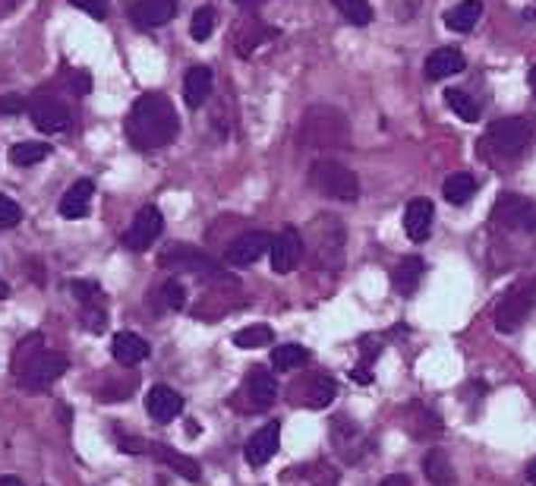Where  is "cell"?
I'll list each match as a JSON object with an SVG mask.
<instances>
[{
    "mask_svg": "<svg viewBox=\"0 0 536 486\" xmlns=\"http://www.w3.org/2000/svg\"><path fill=\"white\" fill-rule=\"evenodd\" d=\"M212 86H215L212 70L208 67H189L187 79H183V101H187L189 107H202L208 95H212Z\"/></svg>",
    "mask_w": 536,
    "mask_h": 486,
    "instance_id": "22",
    "label": "cell"
},
{
    "mask_svg": "<svg viewBox=\"0 0 536 486\" xmlns=\"http://www.w3.org/2000/svg\"><path fill=\"white\" fill-rule=\"evenodd\" d=\"M274 341V332L268 329V325H246V329H240L237 335H234V344L244 350H256V348H265V344Z\"/></svg>",
    "mask_w": 536,
    "mask_h": 486,
    "instance_id": "31",
    "label": "cell"
},
{
    "mask_svg": "<svg viewBox=\"0 0 536 486\" xmlns=\"http://www.w3.org/2000/svg\"><path fill=\"white\" fill-rule=\"evenodd\" d=\"M212 32H215V10L212 6H199L193 13V23H189V35L196 42H206V38H212Z\"/></svg>",
    "mask_w": 536,
    "mask_h": 486,
    "instance_id": "34",
    "label": "cell"
},
{
    "mask_svg": "<svg viewBox=\"0 0 536 486\" xmlns=\"http://www.w3.org/2000/svg\"><path fill=\"white\" fill-rule=\"evenodd\" d=\"M145 411L158 424H171L183 411V395L174 392L171 386H152L149 395H145Z\"/></svg>",
    "mask_w": 536,
    "mask_h": 486,
    "instance_id": "13",
    "label": "cell"
},
{
    "mask_svg": "<svg viewBox=\"0 0 536 486\" xmlns=\"http://www.w3.org/2000/svg\"><path fill=\"white\" fill-rule=\"evenodd\" d=\"M531 89H533V92H536V67L531 70Z\"/></svg>",
    "mask_w": 536,
    "mask_h": 486,
    "instance_id": "46",
    "label": "cell"
},
{
    "mask_svg": "<svg viewBox=\"0 0 536 486\" xmlns=\"http://www.w3.org/2000/svg\"><path fill=\"white\" fill-rule=\"evenodd\" d=\"M268 38H274L272 29H265L263 23H244V29L237 32V54L240 57H250L253 51L259 48Z\"/></svg>",
    "mask_w": 536,
    "mask_h": 486,
    "instance_id": "29",
    "label": "cell"
},
{
    "mask_svg": "<svg viewBox=\"0 0 536 486\" xmlns=\"http://www.w3.org/2000/svg\"><path fill=\"white\" fill-rule=\"evenodd\" d=\"M0 297H10V285L6 281H0Z\"/></svg>",
    "mask_w": 536,
    "mask_h": 486,
    "instance_id": "45",
    "label": "cell"
},
{
    "mask_svg": "<svg viewBox=\"0 0 536 486\" xmlns=\"http://www.w3.org/2000/svg\"><path fill=\"white\" fill-rule=\"evenodd\" d=\"M483 16V0H461L457 6H451L445 13V25L451 32H470Z\"/></svg>",
    "mask_w": 536,
    "mask_h": 486,
    "instance_id": "23",
    "label": "cell"
},
{
    "mask_svg": "<svg viewBox=\"0 0 536 486\" xmlns=\"http://www.w3.org/2000/svg\"><path fill=\"white\" fill-rule=\"evenodd\" d=\"M69 369V360L63 354H57V350H38L35 357H32L29 363H25L23 369H16V379L23 382L25 388H32V392H38V388H48L54 386L57 379H60L63 373Z\"/></svg>",
    "mask_w": 536,
    "mask_h": 486,
    "instance_id": "4",
    "label": "cell"
},
{
    "mask_svg": "<svg viewBox=\"0 0 536 486\" xmlns=\"http://www.w3.org/2000/svg\"><path fill=\"white\" fill-rule=\"evenodd\" d=\"M527 481H531V483L536 486V458L531 462V468H527Z\"/></svg>",
    "mask_w": 536,
    "mask_h": 486,
    "instance_id": "43",
    "label": "cell"
},
{
    "mask_svg": "<svg viewBox=\"0 0 536 486\" xmlns=\"http://www.w3.org/2000/svg\"><path fill=\"white\" fill-rule=\"evenodd\" d=\"M69 4H73L76 10H86L88 16H95V19H105L107 16V4H105V0H69Z\"/></svg>",
    "mask_w": 536,
    "mask_h": 486,
    "instance_id": "38",
    "label": "cell"
},
{
    "mask_svg": "<svg viewBox=\"0 0 536 486\" xmlns=\"http://www.w3.org/2000/svg\"><path fill=\"white\" fill-rule=\"evenodd\" d=\"M310 181L312 187L319 190L322 196H331V200H341V202H356L360 200V181L350 168H344L341 162H322L312 164L310 171Z\"/></svg>",
    "mask_w": 536,
    "mask_h": 486,
    "instance_id": "3",
    "label": "cell"
},
{
    "mask_svg": "<svg viewBox=\"0 0 536 486\" xmlns=\"http://www.w3.org/2000/svg\"><path fill=\"white\" fill-rule=\"evenodd\" d=\"M177 16V0H136L130 19L139 29H158Z\"/></svg>",
    "mask_w": 536,
    "mask_h": 486,
    "instance_id": "17",
    "label": "cell"
},
{
    "mask_svg": "<svg viewBox=\"0 0 536 486\" xmlns=\"http://www.w3.org/2000/svg\"><path fill=\"white\" fill-rule=\"evenodd\" d=\"M23 107L25 105L19 95H4V98H0V117H6V114H19Z\"/></svg>",
    "mask_w": 536,
    "mask_h": 486,
    "instance_id": "39",
    "label": "cell"
},
{
    "mask_svg": "<svg viewBox=\"0 0 536 486\" xmlns=\"http://www.w3.org/2000/svg\"><path fill=\"white\" fill-rule=\"evenodd\" d=\"M423 471H426V481H430L432 486H451L455 483V468H451L448 455H445L442 449L426 452Z\"/></svg>",
    "mask_w": 536,
    "mask_h": 486,
    "instance_id": "24",
    "label": "cell"
},
{
    "mask_svg": "<svg viewBox=\"0 0 536 486\" xmlns=\"http://www.w3.org/2000/svg\"><path fill=\"white\" fill-rule=\"evenodd\" d=\"M306 360H310V350L303 344H278L272 350V367L281 369V373H291V369L303 367Z\"/></svg>",
    "mask_w": 536,
    "mask_h": 486,
    "instance_id": "28",
    "label": "cell"
},
{
    "mask_svg": "<svg viewBox=\"0 0 536 486\" xmlns=\"http://www.w3.org/2000/svg\"><path fill=\"white\" fill-rule=\"evenodd\" d=\"M379 486H411V477H407V474H392V477H385Z\"/></svg>",
    "mask_w": 536,
    "mask_h": 486,
    "instance_id": "41",
    "label": "cell"
},
{
    "mask_svg": "<svg viewBox=\"0 0 536 486\" xmlns=\"http://www.w3.org/2000/svg\"><path fill=\"white\" fill-rule=\"evenodd\" d=\"M300 139L306 145H347V120L335 111V107H310L303 114V126H300Z\"/></svg>",
    "mask_w": 536,
    "mask_h": 486,
    "instance_id": "2",
    "label": "cell"
},
{
    "mask_svg": "<svg viewBox=\"0 0 536 486\" xmlns=\"http://www.w3.org/2000/svg\"><path fill=\"white\" fill-rule=\"evenodd\" d=\"M300 259H303V238H300L297 228L287 225L284 231L272 240V268L278 275H287L300 266Z\"/></svg>",
    "mask_w": 536,
    "mask_h": 486,
    "instance_id": "8",
    "label": "cell"
},
{
    "mask_svg": "<svg viewBox=\"0 0 536 486\" xmlns=\"http://www.w3.org/2000/svg\"><path fill=\"white\" fill-rule=\"evenodd\" d=\"M531 139H533V126H531V120H524V117L495 120L486 133V145L499 152V155H505V158L521 155V152L531 145Z\"/></svg>",
    "mask_w": 536,
    "mask_h": 486,
    "instance_id": "5",
    "label": "cell"
},
{
    "mask_svg": "<svg viewBox=\"0 0 536 486\" xmlns=\"http://www.w3.org/2000/svg\"><path fill=\"white\" fill-rule=\"evenodd\" d=\"M445 101H448L451 111H455L461 120H467V124H476V120H480V105H476L467 92H461V89H448V92H445Z\"/></svg>",
    "mask_w": 536,
    "mask_h": 486,
    "instance_id": "32",
    "label": "cell"
},
{
    "mask_svg": "<svg viewBox=\"0 0 536 486\" xmlns=\"http://www.w3.org/2000/svg\"><path fill=\"white\" fill-rule=\"evenodd\" d=\"M423 275H426V262L420 256H411V259H404L394 268V287L401 294H413L420 287V281H423Z\"/></svg>",
    "mask_w": 536,
    "mask_h": 486,
    "instance_id": "25",
    "label": "cell"
},
{
    "mask_svg": "<svg viewBox=\"0 0 536 486\" xmlns=\"http://www.w3.org/2000/svg\"><path fill=\"white\" fill-rule=\"evenodd\" d=\"M278 439H281V426L272 420V424H265L263 430H256L250 439H246V449H244L246 462H250L253 468L268 464L274 458V452H278Z\"/></svg>",
    "mask_w": 536,
    "mask_h": 486,
    "instance_id": "16",
    "label": "cell"
},
{
    "mask_svg": "<svg viewBox=\"0 0 536 486\" xmlns=\"http://www.w3.org/2000/svg\"><path fill=\"white\" fill-rule=\"evenodd\" d=\"M124 449L126 452H149L152 458H158V462L171 464V468H174L180 477H187V481H199V464H196L193 458H187V455H180V452H174L171 445H162V443H126Z\"/></svg>",
    "mask_w": 536,
    "mask_h": 486,
    "instance_id": "11",
    "label": "cell"
},
{
    "mask_svg": "<svg viewBox=\"0 0 536 486\" xmlns=\"http://www.w3.org/2000/svg\"><path fill=\"white\" fill-rule=\"evenodd\" d=\"M533 297H536V281H527V285H518L508 291V297L499 304V310H495V329L499 332H518L521 325H524L527 313H531L533 306Z\"/></svg>",
    "mask_w": 536,
    "mask_h": 486,
    "instance_id": "6",
    "label": "cell"
},
{
    "mask_svg": "<svg viewBox=\"0 0 536 486\" xmlns=\"http://www.w3.org/2000/svg\"><path fill=\"white\" fill-rule=\"evenodd\" d=\"M29 114L42 133H63L69 126V111L57 98H35L29 105Z\"/></svg>",
    "mask_w": 536,
    "mask_h": 486,
    "instance_id": "15",
    "label": "cell"
},
{
    "mask_svg": "<svg viewBox=\"0 0 536 486\" xmlns=\"http://www.w3.org/2000/svg\"><path fill=\"white\" fill-rule=\"evenodd\" d=\"M464 67H467V61H464V54L455 48H439L426 57V76H430V79H448V76L461 73Z\"/></svg>",
    "mask_w": 536,
    "mask_h": 486,
    "instance_id": "21",
    "label": "cell"
},
{
    "mask_svg": "<svg viewBox=\"0 0 536 486\" xmlns=\"http://www.w3.org/2000/svg\"><path fill=\"white\" fill-rule=\"evenodd\" d=\"M177 130H180V120H177V111L168 95L145 92L133 101L130 117H126V136L136 149H162V145L174 143Z\"/></svg>",
    "mask_w": 536,
    "mask_h": 486,
    "instance_id": "1",
    "label": "cell"
},
{
    "mask_svg": "<svg viewBox=\"0 0 536 486\" xmlns=\"http://www.w3.org/2000/svg\"><path fill=\"white\" fill-rule=\"evenodd\" d=\"M19 221H23V209H19L16 200H10V196H0V228H16Z\"/></svg>",
    "mask_w": 536,
    "mask_h": 486,
    "instance_id": "35",
    "label": "cell"
},
{
    "mask_svg": "<svg viewBox=\"0 0 536 486\" xmlns=\"http://www.w3.org/2000/svg\"><path fill=\"white\" fill-rule=\"evenodd\" d=\"M51 155V145L48 143H16L10 149V162L16 168H32V164L44 162Z\"/></svg>",
    "mask_w": 536,
    "mask_h": 486,
    "instance_id": "30",
    "label": "cell"
},
{
    "mask_svg": "<svg viewBox=\"0 0 536 486\" xmlns=\"http://www.w3.org/2000/svg\"><path fill=\"white\" fill-rule=\"evenodd\" d=\"M445 200L451 202V206H464V202L474 200L476 193V181L470 174H464V171H457V174L445 177V187H442Z\"/></svg>",
    "mask_w": 536,
    "mask_h": 486,
    "instance_id": "26",
    "label": "cell"
},
{
    "mask_svg": "<svg viewBox=\"0 0 536 486\" xmlns=\"http://www.w3.org/2000/svg\"><path fill=\"white\" fill-rule=\"evenodd\" d=\"M92 193H95V183L92 181H76L73 187L63 193V200H60V215L63 219H69V221H76V219H86V212H88V206H92Z\"/></svg>",
    "mask_w": 536,
    "mask_h": 486,
    "instance_id": "20",
    "label": "cell"
},
{
    "mask_svg": "<svg viewBox=\"0 0 536 486\" xmlns=\"http://www.w3.org/2000/svg\"><path fill=\"white\" fill-rule=\"evenodd\" d=\"M432 221H436V209H432L430 200L417 196V200L407 202L404 209V234L413 243H423L432 234Z\"/></svg>",
    "mask_w": 536,
    "mask_h": 486,
    "instance_id": "14",
    "label": "cell"
},
{
    "mask_svg": "<svg viewBox=\"0 0 536 486\" xmlns=\"http://www.w3.org/2000/svg\"><path fill=\"white\" fill-rule=\"evenodd\" d=\"M69 287H73V294L82 300L86 306H92V304H98V285H92V281H69Z\"/></svg>",
    "mask_w": 536,
    "mask_h": 486,
    "instance_id": "36",
    "label": "cell"
},
{
    "mask_svg": "<svg viewBox=\"0 0 536 486\" xmlns=\"http://www.w3.org/2000/svg\"><path fill=\"white\" fill-rule=\"evenodd\" d=\"M111 354H114V360L124 363V367H136V363H143L145 357H149V341L139 338L136 332H117L111 344Z\"/></svg>",
    "mask_w": 536,
    "mask_h": 486,
    "instance_id": "18",
    "label": "cell"
},
{
    "mask_svg": "<svg viewBox=\"0 0 536 486\" xmlns=\"http://www.w3.org/2000/svg\"><path fill=\"white\" fill-rule=\"evenodd\" d=\"M331 4H335V10L341 13L350 25L373 23V6H369V0H331Z\"/></svg>",
    "mask_w": 536,
    "mask_h": 486,
    "instance_id": "33",
    "label": "cell"
},
{
    "mask_svg": "<svg viewBox=\"0 0 536 486\" xmlns=\"http://www.w3.org/2000/svg\"><path fill=\"white\" fill-rule=\"evenodd\" d=\"M337 395V386L331 376H316V379L306 386V395H303V405L312 407V411H322V407L331 405V398Z\"/></svg>",
    "mask_w": 536,
    "mask_h": 486,
    "instance_id": "27",
    "label": "cell"
},
{
    "mask_svg": "<svg viewBox=\"0 0 536 486\" xmlns=\"http://www.w3.org/2000/svg\"><path fill=\"white\" fill-rule=\"evenodd\" d=\"M272 240L265 231H250L244 238H237L227 247V262L231 266H253L256 259H263L265 253H272Z\"/></svg>",
    "mask_w": 536,
    "mask_h": 486,
    "instance_id": "12",
    "label": "cell"
},
{
    "mask_svg": "<svg viewBox=\"0 0 536 486\" xmlns=\"http://www.w3.org/2000/svg\"><path fill=\"white\" fill-rule=\"evenodd\" d=\"M162 294H164V304H168L171 310H180V306L187 304V294H183V285H180V281H168Z\"/></svg>",
    "mask_w": 536,
    "mask_h": 486,
    "instance_id": "37",
    "label": "cell"
},
{
    "mask_svg": "<svg viewBox=\"0 0 536 486\" xmlns=\"http://www.w3.org/2000/svg\"><path fill=\"white\" fill-rule=\"evenodd\" d=\"M244 395L253 401L256 407H268V405H274V398H278V379H274L268 369L263 367H256L250 376H246V382H244Z\"/></svg>",
    "mask_w": 536,
    "mask_h": 486,
    "instance_id": "19",
    "label": "cell"
},
{
    "mask_svg": "<svg viewBox=\"0 0 536 486\" xmlns=\"http://www.w3.org/2000/svg\"><path fill=\"white\" fill-rule=\"evenodd\" d=\"M162 228H164V219L155 206L139 209L136 219H133V225H130V231L124 234V247L143 253V249H149L152 243H155V238L162 234Z\"/></svg>",
    "mask_w": 536,
    "mask_h": 486,
    "instance_id": "7",
    "label": "cell"
},
{
    "mask_svg": "<svg viewBox=\"0 0 536 486\" xmlns=\"http://www.w3.org/2000/svg\"><path fill=\"white\" fill-rule=\"evenodd\" d=\"M0 486H25V483L19 481V477H10V474H4V477H0Z\"/></svg>",
    "mask_w": 536,
    "mask_h": 486,
    "instance_id": "42",
    "label": "cell"
},
{
    "mask_svg": "<svg viewBox=\"0 0 536 486\" xmlns=\"http://www.w3.org/2000/svg\"><path fill=\"white\" fill-rule=\"evenodd\" d=\"M493 219L499 221V225H508V228H527V231H531V228H536L533 202L524 200V196H518V193L499 196Z\"/></svg>",
    "mask_w": 536,
    "mask_h": 486,
    "instance_id": "10",
    "label": "cell"
},
{
    "mask_svg": "<svg viewBox=\"0 0 536 486\" xmlns=\"http://www.w3.org/2000/svg\"><path fill=\"white\" fill-rule=\"evenodd\" d=\"M350 379L360 382V386H369V382H373V373H369L366 367H354L350 369Z\"/></svg>",
    "mask_w": 536,
    "mask_h": 486,
    "instance_id": "40",
    "label": "cell"
},
{
    "mask_svg": "<svg viewBox=\"0 0 536 486\" xmlns=\"http://www.w3.org/2000/svg\"><path fill=\"white\" fill-rule=\"evenodd\" d=\"M240 6H259V4H265V0H237Z\"/></svg>",
    "mask_w": 536,
    "mask_h": 486,
    "instance_id": "44",
    "label": "cell"
},
{
    "mask_svg": "<svg viewBox=\"0 0 536 486\" xmlns=\"http://www.w3.org/2000/svg\"><path fill=\"white\" fill-rule=\"evenodd\" d=\"M162 266H168V268H187V272H199V275H208V278H227V275L218 268V262L208 259L206 253H199V249H193V247H174V249H168V253L162 256Z\"/></svg>",
    "mask_w": 536,
    "mask_h": 486,
    "instance_id": "9",
    "label": "cell"
}]
</instances>
